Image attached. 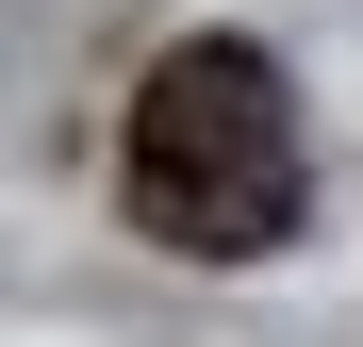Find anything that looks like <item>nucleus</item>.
Wrapping results in <instances>:
<instances>
[{"instance_id":"1","label":"nucleus","mask_w":363,"mask_h":347,"mask_svg":"<svg viewBox=\"0 0 363 347\" xmlns=\"http://www.w3.org/2000/svg\"><path fill=\"white\" fill-rule=\"evenodd\" d=\"M297 199H314V165H297V83L281 50L248 33H182L165 67L133 83V215L165 231L182 265H264Z\"/></svg>"}]
</instances>
